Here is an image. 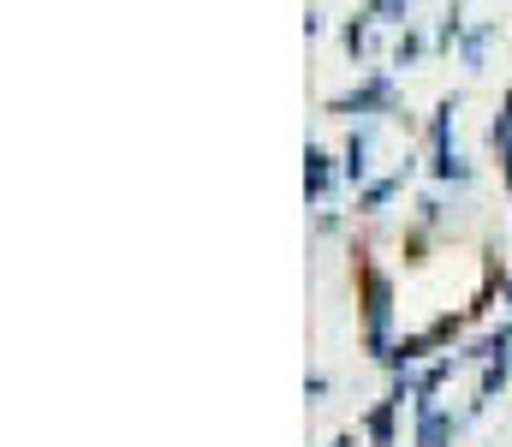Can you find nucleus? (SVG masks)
Wrapping results in <instances>:
<instances>
[{"mask_svg":"<svg viewBox=\"0 0 512 447\" xmlns=\"http://www.w3.org/2000/svg\"><path fill=\"white\" fill-rule=\"evenodd\" d=\"M358 287H364V352L370 358H387L393 352V340H387V328H393V281H387L376 263H364L358 269Z\"/></svg>","mask_w":512,"mask_h":447,"instance_id":"f257e3e1","label":"nucleus"},{"mask_svg":"<svg viewBox=\"0 0 512 447\" xmlns=\"http://www.w3.org/2000/svg\"><path fill=\"white\" fill-rule=\"evenodd\" d=\"M328 114H340V120H352V114H399V96H393V78H364L358 90H346V96H334L328 102Z\"/></svg>","mask_w":512,"mask_h":447,"instance_id":"f03ea898","label":"nucleus"},{"mask_svg":"<svg viewBox=\"0 0 512 447\" xmlns=\"http://www.w3.org/2000/svg\"><path fill=\"white\" fill-rule=\"evenodd\" d=\"M429 179H435V185H471L477 167H471L453 144H429Z\"/></svg>","mask_w":512,"mask_h":447,"instance_id":"7ed1b4c3","label":"nucleus"},{"mask_svg":"<svg viewBox=\"0 0 512 447\" xmlns=\"http://www.w3.org/2000/svg\"><path fill=\"white\" fill-rule=\"evenodd\" d=\"M334 173H340V167H334V155H328V149H304V197H310V203H328V191H334Z\"/></svg>","mask_w":512,"mask_h":447,"instance_id":"20e7f679","label":"nucleus"},{"mask_svg":"<svg viewBox=\"0 0 512 447\" xmlns=\"http://www.w3.org/2000/svg\"><path fill=\"white\" fill-rule=\"evenodd\" d=\"M459 424L465 418H453V412H417V430H411V447H453V436H459Z\"/></svg>","mask_w":512,"mask_h":447,"instance_id":"39448f33","label":"nucleus"},{"mask_svg":"<svg viewBox=\"0 0 512 447\" xmlns=\"http://www.w3.org/2000/svg\"><path fill=\"white\" fill-rule=\"evenodd\" d=\"M453 370H459V358H453V352H447V358H435V364L411 382V412H429V406H435V394L447 388V376H453Z\"/></svg>","mask_w":512,"mask_h":447,"instance_id":"423d86ee","label":"nucleus"},{"mask_svg":"<svg viewBox=\"0 0 512 447\" xmlns=\"http://www.w3.org/2000/svg\"><path fill=\"white\" fill-rule=\"evenodd\" d=\"M405 173H411V161H405L399 173H387V179H370V185L358 191V215H382L387 203H393V197L405 191Z\"/></svg>","mask_w":512,"mask_h":447,"instance_id":"0eeeda50","label":"nucleus"},{"mask_svg":"<svg viewBox=\"0 0 512 447\" xmlns=\"http://www.w3.org/2000/svg\"><path fill=\"white\" fill-rule=\"evenodd\" d=\"M370 144H376V132H370V126H358V132L346 138V155H340V173H346L352 185H364V179H370Z\"/></svg>","mask_w":512,"mask_h":447,"instance_id":"6e6552de","label":"nucleus"},{"mask_svg":"<svg viewBox=\"0 0 512 447\" xmlns=\"http://www.w3.org/2000/svg\"><path fill=\"white\" fill-rule=\"evenodd\" d=\"M512 382V358H483V382H477V400H471V412H483L501 388Z\"/></svg>","mask_w":512,"mask_h":447,"instance_id":"1a4fd4ad","label":"nucleus"},{"mask_svg":"<svg viewBox=\"0 0 512 447\" xmlns=\"http://www.w3.org/2000/svg\"><path fill=\"white\" fill-rule=\"evenodd\" d=\"M489 144H495V149L512 144V90H507V102H501V114L489 120Z\"/></svg>","mask_w":512,"mask_h":447,"instance_id":"9d476101","label":"nucleus"},{"mask_svg":"<svg viewBox=\"0 0 512 447\" xmlns=\"http://www.w3.org/2000/svg\"><path fill=\"white\" fill-rule=\"evenodd\" d=\"M411 60H423V36H417V30H405V36L393 42V66H411Z\"/></svg>","mask_w":512,"mask_h":447,"instance_id":"9b49d317","label":"nucleus"},{"mask_svg":"<svg viewBox=\"0 0 512 447\" xmlns=\"http://www.w3.org/2000/svg\"><path fill=\"white\" fill-rule=\"evenodd\" d=\"M364 18H370V12H358V18L346 24V48H352V54H364V48H370V24H364Z\"/></svg>","mask_w":512,"mask_h":447,"instance_id":"f8f14e48","label":"nucleus"},{"mask_svg":"<svg viewBox=\"0 0 512 447\" xmlns=\"http://www.w3.org/2000/svg\"><path fill=\"white\" fill-rule=\"evenodd\" d=\"M489 36H495V30H489V24H483V30H471V36H465V66H483V48H489Z\"/></svg>","mask_w":512,"mask_h":447,"instance_id":"ddd939ff","label":"nucleus"},{"mask_svg":"<svg viewBox=\"0 0 512 447\" xmlns=\"http://www.w3.org/2000/svg\"><path fill=\"white\" fill-rule=\"evenodd\" d=\"M501 179H507V191H512V144L501 149Z\"/></svg>","mask_w":512,"mask_h":447,"instance_id":"4468645a","label":"nucleus"},{"mask_svg":"<svg viewBox=\"0 0 512 447\" xmlns=\"http://www.w3.org/2000/svg\"><path fill=\"white\" fill-rule=\"evenodd\" d=\"M328 447H358V436H334Z\"/></svg>","mask_w":512,"mask_h":447,"instance_id":"2eb2a0df","label":"nucleus"},{"mask_svg":"<svg viewBox=\"0 0 512 447\" xmlns=\"http://www.w3.org/2000/svg\"><path fill=\"white\" fill-rule=\"evenodd\" d=\"M501 293H507V304H512V275H507V281H501Z\"/></svg>","mask_w":512,"mask_h":447,"instance_id":"dca6fc26","label":"nucleus"}]
</instances>
